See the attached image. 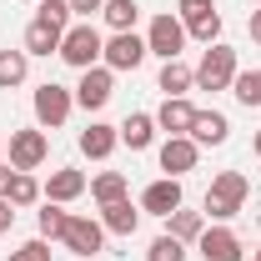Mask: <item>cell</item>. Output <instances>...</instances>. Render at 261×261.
<instances>
[{"label": "cell", "mask_w": 261, "mask_h": 261, "mask_svg": "<svg viewBox=\"0 0 261 261\" xmlns=\"http://www.w3.org/2000/svg\"><path fill=\"white\" fill-rule=\"evenodd\" d=\"M246 196H251L246 171H216V176H211V191H206V201H201V216L216 221V226H226L231 216L246 206Z\"/></svg>", "instance_id": "6da1fadb"}, {"label": "cell", "mask_w": 261, "mask_h": 261, "mask_svg": "<svg viewBox=\"0 0 261 261\" xmlns=\"http://www.w3.org/2000/svg\"><path fill=\"white\" fill-rule=\"evenodd\" d=\"M31 106H35V126L40 130H61L65 121H70V111H75V91L61 86V81H40Z\"/></svg>", "instance_id": "7a4b0ae2"}, {"label": "cell", "mask_w": 261, "mask_h": 261, "mask_svg": "<svg viewBox=\"0 0 261 261\" xmlns=\"http://www.w3.org/2000/svg\"><path fill=\"white\" fill-rule=\"evenodd\" d=\"M100 50H106V35H100L91 20H75V25L61 35V61L70 65V70H91V65H100Z\"/></svg>", "instance_id": "3957f363"}, {"label": "cell", "mask_w": 261, "mask_h": 261, "mask_svg": "<svg viewBox=\"0 0 261 261\" xmlns=\"http://www.w3.org/2000/svg\"><path fill=\"white\" fill-rule=\"evenodd\" d=\"M236 50H231L226 40H216V45H206L201 50V65H196V91H231V81H236Z\"/></svg>", "instance_id": "277c9868"}, {"label": "cell", "mask_w": 261, "mask_h": 261, "mask_svg": "<svg viewBox=\"0 0 261 261\" xmlns=\"http://www.w3.org/2000/svg\"><path fill=\"white\" fill-rule=\"evenodd\" d=\"M176 15L186 25V40H201V45L221 40V10H216V0H176Z\"/></svg>", "instance_id": "5b68a950"}, {"label": "cell", "mask_w": 261, "mask_h": 261, "mask_svg": "<svg viewBox=\"0 0 261 261\" xmlns=\"http://www.w3.org/2000/svg\"><path fill=\"white\" fill-rule=\"evenodd\" d=\"M5 151H10V171H40L45 156H50V141H45L40 126H20V130H10Z\"/></svg>", "instance_id": "8992f818"}, {"label": "cell", "mask_w": 261, "mask_h": 261, "mask_svg": "<svg viewBox=\"0 0 261 261\" xmlns=\"http://www.w3.org/2000/svg\"><path fill=\"white\" fill-rule=\"evenodd\" d=\"M146 50L151 56H161V61H181V50H186V25H181V15H156L151 25H146Z\"/></svg>", "instance_id": "52a82bcc"}, {"label": "cell", "mask_w": 261, "mask_h": 261, "mask_svg": "<svg viewBox=\"0 0 261 261\" xmlns=\"http://www.w3.org/2000/svg\"><path fill=\"white\" fill-rule=\"evenodd\" d=\"M146 35H136V31H116V35H106V50H100V65H111V70H141L146 65Z\"/></svg>", "instance_id": "ba28073f"}, {"label": "cell", "mask_w": 261, "mask_h": 261, "mask_svg": "<svg viewBox=\"0 0 261 261\" xmlns=\"http://www.w3.org/2000/svg\"><path fill=\"white\" fill-rule=\"evenodd\" d=\"M61 246L70 256H96L100 246H106V226H100V216H70L61 231Z\"/></svg>", "instance_id": "9c48e42d"}, {"label": "cell", "mask_w": 261, "mask_h": 261, "mask_svg": "<svg viewBox=\"0 0 261 261\" xmlns=\"http://www.w3.org/2000/svg\"><path fill=\"white\" fill-rule=\"evenodd\" d=\"M111 96H116V70H111V65L81 70V81H75V106H81V111H100Z\"/></svg>", "instance_id": "30bf717a"}, {"label": "cell", "mask_w": 261, "mask_h": 261, "mask_svg": "<svg viewBox=\"0 0 261 261\" xmlns=\"http://www.w3.org/2000/svg\"><path fill=\"white\" fill-rule=\"evenodd\" d=\"M156 161H161L166 176H186V171H196V161H201V146H196L191 136H166L161 141V151H156Z\"/></svg>", "instance_id": "8fae6325"}, {"label": "cell", "mask_w": 261, "mask_h": 261, "mask_svg": "<svg viewBox=\"0 0 261 261\" xmlns=\"http://www.w3.org/2000/svg\"><path fill=\"white\" fill-rule=\"evenodd\" d=\"M196 251H201V261H246V246H241V236L231 226H206Z\"/></svg>", "instance_id": "7c38bea8"}, {"label": "cell", "mask_w": 261, "mask_h": 261, "mask_svg": "<svg viewBox=\"0 0 261 261\" xmlns=\"http://www.w3.org/2000/svg\"><path fill=\"white\" fill-rule=\"evenodd\" d=\"M176 206H186V196H181V181H176V176H161V181H151V186L141 191V211H146V216H161V221H166Z\"/></svg>", "instance_id": "4fadbf2b"}, {"label": "cell", "mask_w": 261, "mask_h": 261, "mask_svg": "<svg viewBox=\"0 0 261 261\" xmlns=\"http://www.w3.org/2000/svg\"><path fill=\"white\" fill-rule=\"evenodd\" d=\"M40 191H45V201H61V206H70V201H81V196L91 191V181H86V171L61 166V171H50V181H45Z\"/></svg>", "instance_id": "5bb4252c"}, {"label": "cell", "mask_w": 261, "mask_h": 261, "mask_svg": "<svg viewBox=\"0 0 261 261\" xmlns=\"http://www.w3.org/2000/svg\"><path fill=\"white\" fill-rule=\"evenodd\" d=\"M191 121H196V106L186 96H166L156 111V130H166V136H191Z\"/></svg>", "instance_id": "9a60e30c"}, {"label": "cell", "mask_w": 261, "mask_h": 261, "mask_svg": "<svg viewBox=\"0 0 261 261\" xmlns=\"http://www.w3.org/2000/svg\"><path fill=\"white\" fill-rule=\"evenodd\" d=\"M116 130H121V146H130V151H151L156 146V116L151 111H130Z\"/></svg>", "instance_id": "2e32d148"}, {"label": "cell", "mask_w": 261, "mask_h": 261, "mask_svg": "<svg viewBox=\"0 0 261 261\" xmlns=\"http://www.w3.org/2000/svg\"><path fill=\"white\" fill-rule=\"evenodd\" d=\"M141 206H130L126 201H111V206H100V226H106V236H136V226H141Z\"/></svg>", "instance_id": "e0dca14e"}, {"label": "cell", "mask_w": 261, "mask_h": 261, "mask_svg": "<svg viewBox=\"0 0 261 261\" xmlns=\"http://www.w3.org/2000/svg\"><path fill=\"white\" fill-rule=\"evenodd\" d=\"M116 146H121V130L106 126V121H91V126L81 130V156H91V161H106Z\"/></svg>", "instance_id": "ac0fdd59"}, {"label": "cell", "mask_w": 261, "mask_h": 261, "mask_svg": "<svg viewBox=\"0 0 261 261\" xmlns=\"http://www.w3.org/2000/svg\"><path fill=\"white\" fill-rule=\"evenodd\" d=\"M226 136H231L226 111H196V121H191V141L196 146H226Z\"/></svg>", "instance_id": "d6986e66"}, {"label": "cell", "mask_w": 261, "mask_h": 261, "mask_svg": "<svg viewBox=\"0 0 261 261\" xmlns=\"http://www.w3.org/2000/svg\"><path fill=\"white\" fill-rule=\"evenodd\" d=\"M156 91H161V96H186V91H196V65H186V61H161Z\"/></svg>", "instance_id": "ffe728a7"}, {"label": "cell", "mask_w": 261, "mask_h": 261, "mask_svg": "<svg viewBox=\"0 0 261 261\" xmlns=\"http://www.w3.org/2000/svg\"><path fill=\"white\" fill-rule=\"evenodd\" d=\"M61 35L65 31L45 25V20H31V25H25V40H20V50H25V56H61Z\"/></svg>", "instance_id": "44dd1931"}, {"label": "cell", "mask_w": 261, "mask_h": 261, "mask_svg": "<svg viewBox=\"0 0 261 261\" xmlns=\"http://www.w3.org/2000/svg\"><path fill=\"white\" fill-rule=\"evenodd\" d=\"M126 191H130L126 171H96V176H91V201H96V206H111V201H126Z\"/></svg>", "instance_id": "7402d4cb"}, {"label": "cell", "mask_w": 261, "mask_h": 261, "mask_svg": "<svg viewBox=\"0 0 261 261\" xmlns=\"http://www.w3.org/2000/svg\"><path fill=\"white\" fill-rule=\"evenodd\" d=\"M201 231H206V216L201 211H186V206H176L171 216H166V236H176V241H201Z\"/></svg>", "instance_id": "603a6c76"}, {"label": "cell", "mask_w": 261, "mask_h": 261, "mask_svg": "<svg viewBox=\"0 0 261 261\" xmlns=\"http://www.w3.org/2000/svg\"><path fill=\"white\" fill-rule=\"evenodd\" d=\"M25 75H31V56L25 50H0V91H15V86H25Z\"/></svg>", "instance_id": "cb8c5ba5"}, {"label": "cell", "mask_w": 261, "mask_h": 261, "mask_svg": "<svg viewBox=\"0 0 261 261\" xmlns=\"http://www.w3.org/2000/svg\"><path fill=\"white\" fill-rule=\"evenodd\" d=\"M5 201L20 211V206H35V201H45V191H40V181H35L31 171H15V176H10V186H5Z\"/></svg>", "instance_id": "d4e9b609"}, {"label": "cell", "mask_w": 261, "mask_h": 261, "mask_svg": "<svg viewBox=\"0 0 261 261\" xmlns=\"http://www.w3.org/2000/svg\"><path fill=\"white\" fill-rule=\"evenodd\" d=\"M100 20L111 25V35H116V31H136V20H141V5H136V0H106Z\"/></svg>", "instance_id": "484cf974"}, {"label": "cell", "mask_w": 261, "mask_h": 261, "mask_svg": "<svg viewBox=\"0 0 261 261\" xmlns=\"http://www.w3.org/2000/svg\"><path fill=\"white\" fill-rule=\"evenodd\" d=\"M231 96L241 100L246 111H261V65H256V70H236V81H231Z\"/></svg>", "instance_id": "4316f807"}, {"label": "cell", "mask_w": 261, "mask_h": 261, "mask_svg": "<svg viewBox=\"0 0 261 261\" xmlns=\"http://www.w3.org/2000/svg\"><path fill=\"white\" fill-rule=\"evenodd\" d=\"M65 221H70V211H65L61 201H45V206L35 211V226H40V236H45V241H61Z\"/></svg>", "instance_id": "83f0119b"}, {"label": "cell", "mask_w": 261, "mask_h": 261, "mask_svg": "<svg viewBox=\"0 0 261 261\" xmlns=\"http://www.w3.org/2000/svg\"><path fill=\"white\" fill-rule=\"evenodd\" d=\"M35 20H45V25H56V31H70V25H75L70 0H40V5H35Z\"/></svg>", "instance_id": "f1b7e54d"}, {"label": "cell", "mask_w": 261, "mask_h": 261, "mask_svg": "<svg viewBox=\"0 0 261 261\" xmlns=\"http://www.w3.org/2000/svg\"><path fill=\"white\" fill-rule=\"evenodd\" d=\"M146 261H186V241H176V236H156L151 241V251H146Z\"/></svg>", "instance_id": "f546056e"}, {"label": "cell", "mask_w": 261, "mask_h": 261, "mask_svg": "<svg viewBox=\"0 0 261 261\" xmlns=\"http://www.w3.org/2000/svg\"><path fill=\"white\" fill-rule=\"evenodd\" d=\"M5 261H50V246H45V236H35V241H25V246H15Z\"/></svg>", "instance_id": "4dcf8cb0"}, {"label": "cell", "mask_w": 261, "mask_h": 261, "mask_svg": "<svg viewBox=\"0 0 261 261\" xmlns=\"http://www.w3.org/2000/svg\"><path fill=\"white\" fill-rule=\"evenodd\" d=\"M100 10H106V0H70V15L75 20H96Z\"/></svg>", "instance_id": "1f68e13d"}, {"label": "cell", "mask_w": 261, "mask_h": 261, "mask_svg": "<svg viewBox=\"0 0 261 261\" xmlns=\"http://www.w3.org/2000/svg\"><path fill=\"white\" fill-rule=\"evenodd\" d=\"M10 226H15V206L0 196V231H10Z\"/></svg>", "instance_id": "d6a6232c"}, {"label": "cell", "mask_w": 261, "mask_h": 261, "mask_svg": "<svg viewBox=\"0 0 261 261\" xmlns=\"http://www.w3.org/2000/svg\"><path fill=\"white\" fill-rule=\"evenodd\" d=\"M246 31H251V40H256V45H261V5H256V10H251V15H246Z\"/></svg>", "instance_id": "836d02e7"}, {"label": "cell", "mask_w": 261, "mask_h": 261, "mask_svg": "<svg viewBox=\"0 0 261 261\" xmlns=\"http://www.w3.org/2000/svg\"><path fill=\"white\" fill-rule=\"evenodd\" d=\"M10 176H15V171H10V161H0V196H5V186H10Z\"/></svg>", "instance_id": "e575fe53"}, {"label": "cell", "mask_w": 261, "mask_h": 261, "mask_svg": "<svg viewBox=\"0 0 261 261\" xmlns=\"http://www.w3.org/2000/svg\"><path fill=\"white\" fill-rule=\"evenodd\" d=\"M251 156H256V161H261V130H256V136H251Z\"/></svg>", "instance_id": "d590c367"}, {"label": "cell", "mask_w": 261, "mask_h": 261, "mask_svg": "<svg viewBox=\"0 0 261 261\" xmlns=\"http://www.w3.org/2000/svg\"><path fill=\"white\" fill-rule=\"evenodd\" d=\"M251 256H261V246H256V251H251Z\"/></svg>", "instance_id": "8d00e7d4"}, {"label": "cell", "mask_w": 261, "mask_h": 261, "mask_svg": "<svg viewBox=\"0 0 261 261\" xmlns=\"http://www.w3.org/2000/svg\"><path fill=\"white\" fill-rule=\"evenodd\" d=\"M251 261H261V256H251Z\"/></svg>", "instance_id": "74e56055"}, {"label": "cell", "mask_w": 261, "mask_h": 261, "mask_svg": "<svg viewBox=\"0 0 261 261\" xmlns=\"http://www.w3.org/2000/svg\"><path fill=\"white\" fill-rule=\"evenodd\" d=\"M35 5H40V0H35Z\"/></svg>", "instance_id": "f35d334b"}, {"label": "cell", "mask_w": 261, "mask_h": 261, "mask_svg": "<svg viewBox=\"0 0 261 261\" xmlns=\"http://www.w3.org/2000/svg\"><path fill=\"white\" fill-rule=\"evenodd\" d=\"M256 5H261V0H256Z\"/></svg>", "instance_id": "ab89813d"}]
</instances>
